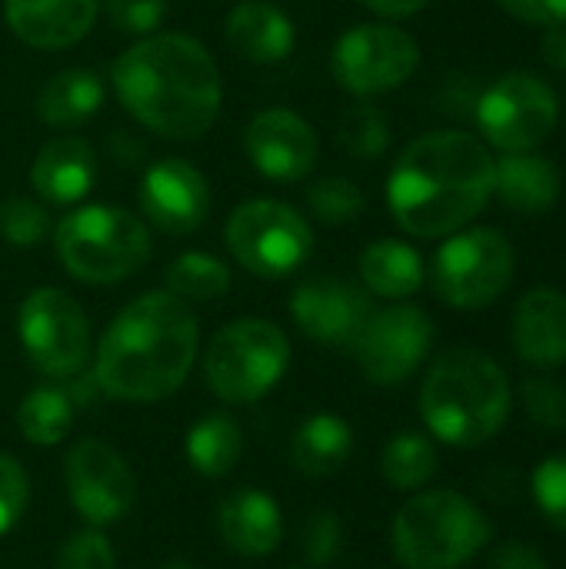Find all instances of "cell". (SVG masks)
<instances>
[{
    "mask_svg": "<svg viewBox=\"0 0 566 569\" xmlns=\"http://www.w3.org/2000/svg\"><path fill=\"white\" fill-rule=\"evenodd\" d=\"M110 83L127 113L167 140L203 137L224 100L214 57L187 33H150L137 40L117 57Z\"/></svg>",
    "mask_w": 566,
    "mask_h": 569,
    "instance_id": "1",
    "label": "cell"
},
{
    "mask_svg": "<svg viewBox=\"0 0 566 569\" xmlns=\"http://www.w3.org/2000/svg\"><path fill=\"white\" fill-rule=\"evenodd\" d=\"M494 197V157L464 130H430L407 143L387 180L394 220L424 240L464 230Z\"/></svg>",
    "mask_w": 566,
    "mask_h": 569,
    "instance_id": "2",
    "label": "cell"
},
{
    "mask_svg": "<svg viewBox=\"0 0 566 569\" xmlns=\"http://www.w3.org/2000/svg\"><path fill=\"white\" fill-rule=\"evenodd\" d=\"M197 317L190 303L153 290L127 303L103 330L93 360L97 387L127 403L170 397L197 360Z\"/></svg>",
    "mask_w": 566,
    "mask_h": 569,
    "instance_id": "3",
    "label": "cell"
},
{
    "mask_svg": "<svg viewBox=\"0 0 566 569\" xmlns=\"http://www.w3.org/2000/svg\"><path fill=\"white\" fill-rule=\"evenodd\" d=\"M510 403L514 393L504 367L474 347L444 350L420 387V417L427 430L460 450L494 440L510 417Z\"/></svg>",
    "mask_w": 566,
    "mask_h": 569,
    "instance_id": "4",
    "label": "cell"
},
{
    "mask_svg": "<svg viewBox=\"0 0 566 569\" xmlns=\"http://www.w3.org/2000/svg\"><path fill=\"white\" fill-rule=\"evenodd\" d=\"M490 540L477 503L457 490L414 493L394 520V557L404 569H457Z\"/></svg>",
    "mask_w": 566,
    "mask_h": 569,
    "instance_id": "5",
    "label": "cell"
},
{
    "mask_svg": "<svg viewBox=\"0 0 566 569\" xmlns=\"http://www.w3.org/2000/svg\"><path fill=\"white\" fill-rule=\"evenodd\" d=\"M57 253L83 283H120L150 260V230L123 207H80L57 223Z\"/></svg>",
    "mask_w": 566,
    "mask_h": 569,
    "instance_id": "6",
    "label": "cell"
},
{
    "mask_svg": "<svg viewBox=\"0 0 566 569\" xmlns=\"http://www.w3.org/2000/svg\"><path fill=\"white\" fill-rule=\"evenodd\" d=\"M290 363L287 333L260 317L227 323L203 353L207 387L224 403H254L277 387Z\"/></svg>",
    "mask_w": 566,
    "mask_h": 569,
    "instance_id": "7",
    "label": "cell"
},
{
    "mask_svg": "<svg viewBox=\"0 0 566 569\" xmlns=\"http://www.w3.org/2000/svg\"><path fill=\"white\" fill-rule=\"evenodd\" d=\"M514 280V247L494 227L457 230L434 257V290L447 307L480 310Z\"/></svg>",
    "mask_w": 566,
    "mask_h": 569,
    "instance_id": "8",
    "label": "cell"
},
{
    "mask_svg": "<svg viewBox=\"0 0 566 569\" xmlns=\"http://www.w3.org/2000/svg\"><path fill=\"white\" fill-rule=\"evenodd\" d=\"M227 247L254 277L294 273L314 250L310 223L280 200H247L227 220Z\"/></svg>",
    "mask_w": 566,
    "mask_h": 569,
    "instance_id": "9",
    "label": "cell"
},
{
    "mask_svg": "<svg viewBox=\"0 0 566 569\" xmlns=\"http://www.w3.org/2000/svg\"><path fill=\"white\" fill-rule=\"evenodd\" d=\"M17 333L30 367L53 380L77 377L90 357L87 317L80 303L57 287H40L20 303Z\"/></svg>",
    "mask_w": 566,
    "mask_h": 569,
    "instance_id": "10",
    "label": "cell"
},
{
    "mask_svg": "<svg viewBox=\"0 0 566 569\" xmlns=\"http://www.w3.org/2000/svg\"><path fill=\"white\" fill-rule=\"evenodd\" d=\"M557 93L537 77L514 70L487 87L477 103V123L487 143L504 153L540 147L557 127Z\"/></svg>",
    "mask_w": 566,
    "mask_h": 569,
    "instance_id": "11",
    "label": "cell"
},
{
    "mask_svg": "<svg viewBox=\"0 0 566 569\" xmlns=\"http://www.w3.org/2000/svg\"><path fill=\"white\" fill-rule=\"evenodd\" d=\"M420 63L417 40L390 23H360L347 30L330 57L334 77L357 97H377L410 80Z\"/></svg>",
    "mask_w": 566,
    "mask_h": 569,
    "instance_id": "12",
    "label": "cell"
},
{
    "mask_svg": "<svg viewBox=\"0 0 566 569\" xmlns=\"http://www.w3.org/2000/svg\"><path fill=\"white\" fill-rule=\"evenodd\" d=\"M63 480L73 510L90 527H113L133 510L137 480L127 460L97 437L73 443L63 463Z\"/></svg>",
    "mask_w": 566,
    "mask_h": 569,
    "instance_id": "13",
    "label": "cell"
},
{
    "mask_svg": "<svg viewBox=\"0 0 566 569\" xmlns=\"http://www.w3.org/2000/svg\"><path fill=\"white\" fill-rule=\"evenodd\" d=\"M434 347V320L410 303L374 313L354 343L364 377L377 387L404 383Z\"/></svg>",
    "mask_w": 566,
    "mask_h": 569,
    "instance_id": "14",
    "label": "cell"
},
{
    "mask_svg": "<svg viewBox=\"0 0 566 569\" xmlns=\"http://www.w3.org/2000/svg\"><path fill=\"white\" fill-rule=\"evenodd\" d=\"M290 317L304 337L334 350H354L374 317L370 293L340 277H310L290 297Z\"/></svg>",
    "mask_w": 566,
    "mask_h": 569,
    "instance_id": "15",
    "label": "cell"
},
{
    "mask_svg": "<svg viewBox=\"0 0 566 569\" xmlns=\"http://www.w3.org/2000/svg\"><path fill=\"white\" fill-rule=\"evenodd\" d=\"M140 210L157 230L170 237L193 233L210 213L207 177L180 157L157 160L140 180Z\"/></svg>",
    "mask_w": 566,
    "mask_h": 569,
    "instance_id": "16",
    "label": "cell"
},
{
    "mask_svg": "<svg viewBox=\"0 0 566 569\" xmlns=\"http://www.w3.org/2000/svg\"><path fill=\"white\" fill-rule=\"evenodd\" d=\"M244 150L250 163L267 180H304L317 163V133L314 127L297 117L294 110L270 107L260 110L244 133Z\"/></svg>",
    "mask_w": 566,
    "mask_h": 569,
    "instance_id": "17",
    "label": "cell"
},
{
    "mask_svg": "<svg viewBox=\"0 0 566 569\" xmlns=\"http://www.w3.org/2000/svg\"><path fill=\"white\" fill-rule=\"evenodd\" d=\"M100 0H3L7 27L37 50H63L80 43L97 20Z\"/></svg>",
    "mask_w": 566,
    "mask_h": 569,
    "instance_id": "18",
    "label": "cell"
},
{
    "mask_svg": "<svg viewBox=\"0 0 566 569\" xmlns=\"http://www.w3.org/2000/svg\"><path fill=\"white\" fill-rule=\"evenodd\" d=\"M517 357L534 370L566 363V293L554 287L530 290L514 310Z\"/></svg>",
    "mask_w": 566,
    "mask_h": 569,
    "instance_id": "19",
    "label": "cell"
},
{
    "mask_svg": "<svg viewBox=\"0 0 566 569\" xmlns=\"http://www.w3.org/2000/svg\"><path fill=\"white\" fill-rule=\"evenodd\" d=\"M220 540L240 557H267L284 540L280 507L254 487H240L227 493L217 507Z\"/></svg>",
    "mask_w": 566,
    "mask_h": 569,
    "instance_id": "20",
    "label": "cell"
},
{
    "mask_svg": "<svg viewBox=\"0 0 566 569\" xmlns=\"http://www.w3.org/2000/svg\"><path fill=\"white\" fill-rule=\"evenodd\" d=\"M97 157L93 147L80 137H53L40 147L30 167V187L47 203H77L93 190Z\"/></svg>",
    "mask_w": 566,
    "mask_h": 569,
    "instance_id": "21",
    "label": "cell"
},
{
    "mask_svg": "<svg viewBox=\"0 0 566 569\" xmlns=\"http://www.w3.org/2000/svg\"><path fill=\"white\" fill-rule=\"evenodd\" d=\"M227 43L250 63H280L294 50V23L270 0H240L227 17Z\"/></svg>",
    "mask_w": 566,
    "mask_h": 569,
    "instance_id": "22",
    "label": "cell"
},
{
    "mask_svg": "<svg viewBox=\"0 0 566 569\" xmlns=\"http://www.w3.org/2000/svg\"><path fill=\"white\" fill-rule=\"evenodd\" d=\"M560 190H564L560 170L534 150L504 153L494 163V193L510 210L544 213L560 200Z\"/></svg>",
    "mask_w": 566,
    "mask_h": 569,
    "instance_id": "23",
    "label": "cell"
},
{
    "mask_svg": "<svg viewBox=\"0 0 566 569\" xmlns=\"http://www.w3.org/2000/svg\"><path fill=\"white\" fill-rule=\"evenodd\" d=\"M354 453V430L334 413H314L290 440V463L304 477H330Z\"/></svg>",
    "mask_w": 566,
    "mask_h": 569,
    "instance_id": "24",
    "label": "cell"
},
{
    "mask_svg": "<svg viewBox=\"0 0 566 569\" xmlns=\"http://www.w3.org/2000/svg\"><path fill=\"white\" fill-rule=\"evenodd\" d=\"M103 103V80L93 70H60L37 93V117L50 127H77Z\"/></svg>",
    "mask_w": 566,
    "mask_h": 569,
    "instance_id": "25",
    "label": "cell"
},
{
    "mask_svg": "<svg viewBox=\"0 0 566 569\" xmlns=\"http://www.w3.org/2000/svg\"><path fill=\"white\" fill-rule=\"evenodd\" d=\"M364 287L387 300H404L424 287V257L400 240H377L360 253Z\"/></svg>",
    "mask_w": 566,
    "mask_h": 569,
    "instance_id": "26",
    "label": "cell"
},
{
    "mask_svg": "<svg viewBox=\"0 0 566 569\" xmlns=\"http://www.w3.org/2000/svg\"><path fill=\"white\" fill-rule=\"evenodd\" d=\"M244 457V430L227 413H207L187 430V460L190 467L207 477L220 480L227 477Z\"/></svg>",
    "mask_w": 566,
    "mask_h": 569,
    "instance_id": "27",
    "label": "cell"
},
{
    "mask_svg": "<svg viewBox=\"0 0 566 569\" xmlns=\"http://www.w3.org/2000/svg\"><path fill=\"white\" fill-rule=\"evenodd\" d=\"M73 397L57 383H40L30 393H23L20 407H17V427L23 433V440H30L33 447H53L67 437L70 423H73Z\"/></svg>",
    "mask_w": 566,
    "mask_h": 569,
    "instance_id": "28",
    "label": "cell"
},
{
    "mask_svg": "<svg viewBox=\"0 0 566 569\" xmlns=\"http://www.w3.org/2000/svg\"><path fill=\"white\" fill-rule=\"evenodd\" d=\"M384 480L397 490H424L437 473V447L424 433H397L380 457Z\"/></svg>",
    "mask_w": 566,
    "mask_h": 569,
    "instance_id": "29",
    "label": "cell"
},
{
    "mask_svg": "<svg viewBox=\"0 0 566 569\" xmlns=\"http://www.w3.org/2000/svg\"><path fill=\"white\" fill-rule=\"evenodd\" d=\"M230 290V267L210 253H183L167 267V293L183 303H207Z\"/></svg>",
    "mask_w": 566,
    "mask_h": 569,
    "instance_id": "30",
    "label": "cell"
},
{
    "mask_svg": "<svg viewBox=\"0 0 566 569\" xmlns=\"http://www.w3.org/2000/svg\"><path fill=\"white\" fill-rule=\"evenodd\" d=\"M390 140V127L387 117L374 107V103H354L344 120H340V147L360 160H374L387 150Z\"/></svg>",
    "mask_w": 566,
    "mask_h": 569,
    "instance_id": "31",
    "label": "cell"
},
{
    "mask_svg": "<svg viewBox=\"0 0 566 569\" xmlns=\"http://www.w3.org/2000/svg\"><path fill=\"white\" fill-rule=\"evenodd\" d=\"M310 210L317 213V220L337 227V223H350L364 213V190L347 180V177H324L310 187L307 193Z\"/></svg>",
    "mask_w": 566,
    "mask_h": 569,
    "instance_id": "32",
    "label": "cell"
},
{
    "mask_svg": "<svg viewBox=\"0 0 566 569\" xmlns=\"http://www.w3.org/2000/svg\"><path fill=\"white\" fill-rule=\"evenodd\" d=\"M50 233V217L40 203L27 197H10L0 203V237L13 247H37Z\"/></svg>",
    "mask_w": 566,
    "mask_h": 569,
    "instance_id": "33",
    "label": "cell"
},
{
    "mask_svg": "<svg viewBox=\"0 0 566 569\" xmlns=\"http://www.w3.org/2000/svg\"><path fill=\"white\" fill-rule=\"evenodd\" d=\"M524 407L527 417L544 430H566V383L554 377H527L524 380Z\"/></svg>",
    "mask_w": 566,
    "mask_h": 569,
    "instance_id": "34",
    "label": "cell"
},
{
    "mask_svg": "<svg viewBox=\"0 0 566 569\" xmlns=\"http://www.w3.org/2000/svg\"><path fill=\"white\" fill-rule=\"evenodd\" d=\"M534 500H537L540 513L560 533H566V453L547 457L534 470Z\"/></svg>",
    "mask_w": 566,
    "mask_h": 569,
    "instance_id": "35",
    "label": "cell"
},
{
    "mask_svg": "<svg viewBox=\"0 0 566 569\" xmlns=\"http://www.w3.org/2000/svg\"><path fill=\"white\" fill-rule=\"evenodd\" d=\"M340 540H344V527L340 517L330 510H314L300 523V550L314 567H327L340 553Z\"/></svg>",
    "mask_w": 566,
    "mask_h": 569,
    "instance_id": "36",
    "label": "cell"
},
{
    "mask_svg": "<svg viewBox=\"0 0 566 569\" xmlns=\"http://www.w3.org/2000/svg\"><path fill=\"white\" fill-rule=\"evenodd\" d=\"M53 569H117V557L100 530H77L60 547Z\"/></svg>",
    "mask_w": 566,
    "mask_h": 569,
    "instance_id": "37",
    "label": "cell"
},
{
    "mask_svg": "<svg viewBox=\"0 0 566 569\" xmlns=\"http://www.w3.org/2000/svg\"><path fill=\"white\" fill-rule=\"evenodd\" d=\"M103 13L120 33L150 37L167 17V0H107Z\"/></svg>",
    "mask_w": 566,
    "mask_h": 569,
    "instance_id": "38",
    "label": "cell"
},
{
    "mask_svg": "<svg viewBox=\"0 0 566 569\" xmlns=\"http://www.w3.org/2000/svg\"><path fill=\"white\" fill-rule=\"evenodd\" d=\"M27 500H30V483H27L20 460L10 453H0V537L20 523Z\"/></svg>",
    "mask_w": 566,
    "mask_h": 569,
    "instance_id": "39",
    "label": "cell"
},
{
    "mask_svg": "<svg viewBox=\"0 0 566 569\" xmlns=\"http://www.w3.org/2000/svg\"><path fill=\"white\" fill-rule=\"evenodd\" d=\"M500 7L534 27H557L566 23V0H500Z\"/></svg>",
    "mask_w": 566,
    "mask_h": 569,
    "instance_id": "40",
    "label": "cell"
},
{
    "mask_svg": "<svg viewBox=\"0 0 566 569\" xmlns=\"http://www.w3.org/2000/svg\"><path fill=\"white\" fill-rule=\"evenodd\" d=\"M490 569H550L544 553L534 543H520V540H507L494 550Z\"/></svg>",
    "mask_w": 566,
    "mask_h": 569,
    "instance_id": "41",
    "label": "cell"
},
{
    "mask_svg": "<svg viewBox=\"0 0 566 569\" xmlns=\"http://www.w3.org/2000/svg\"><path fill=\"white\" fill-rule=\"evenodd\" d=\"M544 60L557 70H566V23L557 27H544V40H540Z\"/></svg>",
    "mask_w": 566,
    "mask_h": 569,
    "instance_id": "42",
    "label": "cell"
},
{
    "mask_svg": "<svg viewBox=\"0 0 566 569\" xmlns=\"http://www.w3.org/2000/svg\"><path fill=\"white\" fill-rule=\"evenodd\" d=\"M374 13H380V17H390V20H397V17H414V13H420L424 7H427V0H364Z\"/></svg>",
    "mask_w": 566,
    "mask_h": 569,
    "instance_id": "43",
    "label": "cell"
},
{
    "mask_svg": "<svg viewBox=\"0 0 566 569\" xmlns=\"http://www.w3.org/2000/svg\"><path fill=\"white\" fill-rule=\"evenodd\" d=\"M160 569H200L197 563H190V560H170V563H163Z\"/></svg>",
    "mask_w": 566,
    "mask_h": 569,
    "instance_id": "44",
    "label": "cell"
}]
</instances>
